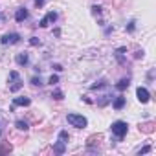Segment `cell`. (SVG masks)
<instances>
[{"label":"cell","mask_w":156,"mask_h":156,"mask_svg":"<svg viewBox=\"0 0 156 156\" xmlns=\"http://www.w3.org/2000/svg\"><path fill=\"white\" fill-rule=\"evenodd\" d=\"M110 130H112V134H114L118 140H123L125 134H127V130H129V125H127V121L118 119V121H114V123L110 125Z\"/></svg>","instance_id":"obj_1"},{"label":"cell","mask_w":156,"mask_h":156,"mask_svg":"<svg viewBox=\"0 0 156 156\" xmlns=\"http://www.w3.org/2000/svg\"><path fill=\"white\" fill-rule=\"evenodd\" d=\"M66 119H68V123H70L72 127H75V129H85V127L88 125L87 118H85V116H79V114H68Z\"/></svg>","instance_id":"obj_2"},{"label":"cell","mask_w":156,"mask_h":156,"mask_svg":"<svg viewBox=\"0 0 156 156\" xmlns=\"http://www.w3.org/2000/svg\"><path fill=\"white\" fill-rule=\"evenodd\" d=\"M9 92H19L20 88H22V79H20V75H19V72H9Z\"/></svg>","instance_id":"obj_3"},{"label":"cell","mask_w":156,"mask_h":156,"mask_svg":"<svg viewBox=\"0 0 156 156\" xmlns=\"http://www.w3.org/2000/svg\"><path fill=\"white\" fill-rule=\"evenodd\" d=\"M0 42H2L4 46H8V44H17V42H20V35H19V33H6L2 39H0Z\"/></svg>","instance_id":"obj_4"},{"label":"cell","mask_w":156,"mask_h":156,"mask_svg":"<svg viewBox=\"0 0 156 156\" xmlns=\"http://www.w3.org/2000/svg\"><path fill=\"white\" fill-rule=\"evenodd\" d=\"M30 103H31L30 98H15L13 103H11V107H9V112H15L17 107H30Z\"/></svg>","instance_id":"obj_5"},{"label":"cell","mask_w":156,"mask_h":156,"mask_svg":"<svg viewBox=\"0 0 156 156\" xmlns=\"http://www.w3.org/2000/svg\"><path fill=\"white\" fill-rule=\"evenodd\" d=\"M140 132H143V134H152L154 130H156V123L154 121H145V123H140Z\"/></svg>","instance_id":"obj_6"},{"label":"cell","mask_w":156,"mask_h":156,"mask_svg":"<svg viewBox=\"0 0 156 156\" xmlns=\"http://www.w3.org/2000/svg\"><path fill=\"white\" fill-rule=\"evenodd\" d=\"M55 20H57V13H55V11H50L44 19H41L39 26H41V28H46V26H50V24H51V22H55Z\"/></svg>","instance_id":"obj_7"},{"label":"cell","mask_w":156,"mask_h":156,"mask_svg":"<svg viewBox=\"0 0 156 156\" xmlns=\"http://www.w3.org/2000/svg\"><path fill=\"white\" fill-rule=\"evenodd\" d=\"M136 96H138V101H140V103H149V99H151L149 90L143 88V87H140V88L136 90Z\"/></svg>","instance_id":"obj_8"},{"label":"cell","mask_w":156,"mask_h":156,"mask_svg":"<svg viewBox=\"0 0 156 156\" xmlns=\"http://www.w3.org/2000/svg\"><path fill=\"white\" fill-rule=\"evenodd\" d=\"M101 140H103V134H101V132L92 134V136H88V140H87V147L90 149V147H94V145H99Z\"/></svg>","instance_id":"obj_9"},{"label":"cell","mask_w":156,"mask_h":156,"mask_svg":"<svg viewBox=\"0 0 156 156\" xmlns=\"http://www.w3.org/2000/svg\"><path fill=\"white\" fill-rule=\"evenodd\" d=\"M26 19H28V9L26 8H19L17 13H15V20L17 22H24Z\"/></svg>","instance_id":"obj_10"},{"label":"cell","mask_w":156,"mask_h":156,"mask_svg":"<svg viewBox=\"0 0 156 156\" xmlns=\"http://www.w3.org/2000/svg\"><path fill=\"white\" fill-rule=\"evenodd\" d=\"M15 61H17L19 66H26V64L30 62V55H28L26 51H22V53H19V55L15 57Z\"/></svg>","instance_id":"obj_11"},{"label":"cell","mask_w":156,"mask_h":156,"mask_svg":"<svg viewBox=\"0 0 156 156\" xmlns=\"http://www.w3.org/2000/svg\"><path fill=\"white\" fill-rule=\"evenodd\" d=\"M112 107H114V110H121V108L125 107V96H118V98L112 101Z\"/></svg>","instance_id":"obj_12"},{"label":"cell","mask_w":156,"mask_h":156,"mask_svg":"<svg viewBox=\"0 0 156 156\" xmlns=\"http://www.w3.org/2000/svg\"><path fill=\"white\" fill-rule=\"evenodd\" d=\"M51 151H53V152H57V154H64V152H66V143L59 140V141L53 145V149H51Z\"/></svg>","instance_id":"obj_13"},{"label":"cell","mask_w":156,"mask_h":156,"mask_svg":"<svg viewBox=\"0 0 156 156\" xmlns=\"http://www.w3.org/2000/svg\"><path fill=\"white\" fill-rule=\"evenodd\" d=\"M129 85H130V79H129V77H123V79L116 85V88H118L119 92H125V90L129 88Z\"/></svg>","instance_id":"obj_14"},{"label":"cell","mask_w":156,"mask_h":156,"mask_svg":"<svg viewBox=\"0 0 156 156\" xmlns=\"http://www.w3.org/2000/svg\"><path fill=\"white\" fill-rule=\"evenodd\" d=\"M15 127H17L19 130H24V132H26V130L30 129V123H28L26 119H17V121H15Z\"/></svg>","instance_id":"obj_15"},{"label":"cell","mask_w":156,"mask_h":156,"mask_svg":"<svg viewBox=\"0 0 156 156\" xmlns=\"http://www.w3.org/2000/svg\"><path fill=\"white\" fill-rule=\"evenodd\" d=\"M110 99H112V96H110V94H105V96H101V98L98 99V107H105V105H107Z\"/></svg>","instance_id":"obj_16"},{"label":"cell","mask_w":156,"mask_h":156,"mask_svg":"<svg viewBox=\"0 0 156 156\" xmlns=\"http://www.w3.org/2000/svg\"><path fill=\"white\" fill-rule=\"evenodd\" d=\"M11 151H13V145H11L9 141L2 143V147H0V154H8V152H11Z\"/></svg>","instance_id":"obj_17"},{"label":"cell","mask_w":156,"mask_h":156,"mask_svg":"<svg viewBox=\"0 0 156 156\" xmlns=\"http://www.w3.org/2000/svg\"><path fill=\"white\" fill-rule=\"evenodd\" d=\"M59 140H61V141H64V143H68V140H70L68 130H61V132H59Z\"/></svg>","instance_id":"obj_18"},{"label":"cell","mask_w":156,"mask_h":156,"mask_svg":"<svg viewBox=\"0 0 156 156\" xmlns=\"http://www.w3.org/2000/svg\"><path fill=\"white\" fill-rule=\"evenodd\" d=\"M103 87H107V81H105V79H101V81H98L96 85H92V90H98V88H103Z\"/></svg>","instance_id":"obj_19"},{"label":"cell","mask_w":156,"mask_h":156,"mask_svg":"<svg viewBox=\"0 0 156 156\" xmlns=\"http://www.w3.org/2000/svg\"><path fill=\"white\" fill-rule=\"evenodd\" d=\"M51 98H53V99H55V101H61V99H62V98H64V94H62V92H61V90H55V92H53V94H51Z\"/></svg>","instance_id":"obj_20"},{"label":"cell","mask_w":156,"mask_h":156,"mask_svg":"<svg viewBox=\"0 0 156 156\" xmlns=\"http://www.w3.org/2000/svg\"><path fill=\"white\" fill-rule=\"evenodd\" d=\"M127 31H129V33H134V31H136V22H134V20H130V22L127 24Z\"/></svg>","instance_id":"obj_21"},{"label":"cell","mask_w":156,"mask_h":156,"mask_svg":"<svg viewBox=\"0 0 156 156\" xmlns=\"http://www.w3.org/2000/svg\"><path fill=\"white\" fill-rule=\"evenodd\" d=\"M48 83H50V85H51V87H53V85H57V83H59V77H57V75H53V73H51V75H50V79H48Z\"/></svg>","instance_id":"obj_22"},{"label":"cell","mask_w":156,"mask_h":156,"mask_svg":"<svg viewBox=\"0 0 156 156\" xmlns=\"http://www.w3.org/2000/svg\"><path fill=\"white\" fill-rule=\"evenodd\" d=\"M92 13H94V15H101V6L94 4V6H92Z\"/></svg>","instance_id":"obj_23"},{"label":"cell","mask_w":156,"mask_h":156,"mask_svg":"<svg viewBox=\"0 0 156 156\" xmlns=\"http://www.w3.org/2000/svg\"><path fill=\"white\" fill-rule=\"evenodd\" d=\"M147 152H151V145H145L143 149H140V151H138V154H140V156H141V154H147Z\"/></svg>","instance_id":"obj_24"},{"label":"cell","mask_w":156,"mask_h":156,"mask_svg":"<svg viewBox=\"0 0 156 156\" xmlns=\"http://www.w3.org/2000/svg\"><path fill=\"white\" fill-rule=\"evenodd\" d=\"M31 85H33V87H41V85H42L41 77H33V79H31Z\"/></svg>","instance_id":"obj_25"},{"label":"cell","mask_w":156,"mask_h":156,"mask_svg":"<svg viewBox=\"0 0 156 156\" xmlns=\"http://www.w3.org/2000/svg\"><path fill=\"white\" fill-rule=\"evenodd\" d=\"M30 44H31V46H41V41H39L37 37H31V39H30Z\"/></svg>","instance_id":"obj_26"},{"label":"cell","mask_w":156,"mask_h":156,"mask_svg":"<svg viewBox=\"0 0 156 156\" xmlns=\"http://www.w3.org/2000/svg\"><path fill=\"white\" fill-rule=\"evenodd\" d=\"M44 2H46V0H35V6H37V8H42Z\"/></svg>","instance_id":"obj_27"},{"label":"cell","mask_w":156,"mask_h":156,"mask_svg":"<svg viewBox=\"0 0 156 156\" xmlns=\"http://www.w3.org/2000/svg\"><path fill=\"white\" fill-rule=\"evenodd\" d=\"M134 57H136V59H140V57H143V51H141V50H138V51L134 53Z\"/></svg>","instance_id":"obj_28"},{"label":"cell","mask_w":156,"mask_h":156,"mask_svg":"<svg viewBox=\"0 0 156 156\" xmlns=\"http://www.w3.org/2000/svg\"><path fill=\"white\" fill-rule=\"evenodd\" d=\"M53 70H55V72H61V70H62V66H61V64H53Z\"/></svg>","instance_id":"obj_29"},{"label":"cell","mask_w":156,"mask_h":156,"mask_svg":"<svg viewBox=\"0 0 156 156\" xmlns=\"http://www.w3.org/2000/svg\"><path fill=\"white\" fill-rule=\"evenodd\" d=\"M0 134H2V129H0Z\"/></svg>","instance_id":"obj_30"}]
</instances>
